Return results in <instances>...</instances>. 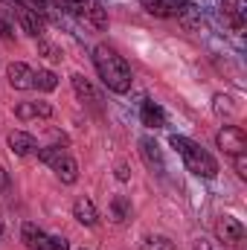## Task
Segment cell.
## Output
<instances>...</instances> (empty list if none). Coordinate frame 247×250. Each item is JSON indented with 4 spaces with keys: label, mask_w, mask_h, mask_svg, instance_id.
<instances>
[{
    "label": "cell",
    "mask_w": 247,
    "mask_h": 250,
    "mask_svg": "<svg viewBox=\"0 0 247 250\" xmlns=\"http://www.w3.org/2000/svg\"><path fill=\"white\" fill-rule=\"evenodd\" d=\"M93 64H96V73H99V79L105 82L108 90H114V93H128L131 90V82H134L131 67L114 47L99 44L93 50Z\"/></svg>",
    "instance_id": "cell-1"
},
{
    "label": "cell",
    "mask_w": 247,
    "mask_h": 250,
    "mask_svg": "<svg viewBox=\"0 0 247 250\" xmlns=\"http://www.w3.org/2000/svg\"><path fill=\"white\" fill-rule=\"evenodd\" d=\"M169 143H172V148L184 157L186 169H189L192 175H198V178H215V175H218V160H215L201 143H195V140H189V137H181V134H175Z\"/></svg>",
    "instance_id": "cell-2"
},
{
    "label": "cell",
    "mask_w": 247,
    "mask_h": 250,
    "mask_svg": "<svg viewBox=\"0 0 247 250\" xmlns=\"http://www.w3.org/2000/svg\"><path fill=\"white\" fill-rule=\"evenodd\" d=\"M215 143L224 154L236 157V154H245L247 151V134L242 125H224L218 134H215Z\"/></svg>",
    "instance_id": "cell-3"
},
{
    "label": "cell",
    "mask_w": 247,
    "mask_h": 250,
    "mask_svg": "<svg viewBox=\"0 0 247 250\" xmlns=\"http://www.w3.org/2000/svg\"><path fill=\"white\" fill-rule=\"evenodd\" d=\"M12 12H15V18H18L21 29H23L26 35H32V38H41V35H44V18H41L35 9L15 3V9H12Z\"/></svg>",
    "instance_id": "cell-4"
},
{
    "label": "cell",
    "mask_w": 247,
    "mask_h": 250,
    "mask_svg": "<svg viewBox=\"0 0 247 250\" xmlns=\"http://www.w3.org/2000/svg\"><path fill=\"white\" fill-rule=\"evenodd\" d=\"M140 3L154 18H175V15L189 9V3H184V0H140Z\"/></svg>",
    "instance_id": "cell-5"
},
{
    "label": "cell",
    "mask_w": 247,
    "mask_h": 250,
    "mask_svg": "<svg viewBox=\"0 0 247 250\" xmlns=\"http://www.w3.org/2000/svg\"><path fill=\"white\" fill-rule=\"evenodd\" d=\"M215 233H218V239H221L224 245H239V242L245 239V224H242L239 218H233V215H224V218L218 221Z\"/></svg>",
    "instance_id": "cell-6"
},
{
    "label": "cell",
    "mask_w": 247,
    "mask_h": 250,
    "mask_svg": "<svg viewBox=\"0 0 247 250\" xmlns=\"http://www.w3.org/2000/svg\"><path fill=\"white\" fill-rule=\"evenodd\" d=\"M21 242L29 250H50V236H47L38 224H32V221H26V224L21 227Z\"/></svg>",
    "instance_id": "cell-7"
},
{
    "label": "cell",
    "mask_w": 247,
    "mask_h": 250,
    "mask_svg": "<svg viewBox=\"0 0 247 250\" xmlns=\"http://www.w3.org/2000/svg\"><path fill=\"white\" fill-rule=\"evenodd\" d=\"M6 76H9V84H12L15 90H29L35 70L23 62H15V64H9V73H6Z\"/></svg>",
    "instance_id": "cell-8"
},
{
    "label": "cell",
    "mask_w": 247,
    "mask_h": 250,
    "mask_svg": "<svg viewBox=\"0 0 247 250\" xmlns=\"http://www.w3.org/2000/svg\"><path fill=\"white\" fill-rule=\"evenodd\" d=\"M9 151L18 154V157H26V154H32V151H38V143H35V137L26 134V131H12V134H9Z\"/></svg>",
    "instance_id": "cell-9"
},
{
    "label": "cell",
    "mask_w": 247,
    "mask_h": 250,
    "mask_svg": "<svg viewBox=\"0 0 247 250\" xmlns=\"http://www.w3.org/2000/svg\"><path fill=\"white\" fill-rule=\"evenodd\" d=\"M53 172H56V178H59L62 184H67V187L79 181V163H76V160H73V157H70L67 151H64L62 157L56 160V166H53Z\"/></svg>",
    "instance_id": "cell-10"
},
{
    "label": "cell",
    "mask_w": 247,
    "mask_h": 250,
    "mask_svg": "<svg viewBox=\"0 0 247 250\" xmlns=\"http://www.w3.org/2000/svg\"><path fill=\"white\" fill-rule=\"evenodd\" d=\"M73 218H76L79 224H84V227H93V224L99 221L96 204H93L90 198H79V201L73 204Z\"/></svg>",
    "instance_id": "cell-11"
},
{
    "label": "cell",
    "mask_w": 247,
    "mask_h": 250,
    "mask_svg": "<svg viewBox=\"0 0 247 250\" xmlns=\"http://www.w3.org/2000/svg\"><path fill=\"white\" fill-rule=\"evenodd\" d=\"M221 6H224V18L230 21V26L242 29L247 18V0H221Z\"/></svg>",
    "instance_id": "cell-12"
},
{
    "label": "cell",
    "mask_w": 247,
    "mask_h": 250,
    "mask_svg": "<svg viewBox=\"0 0 247 250\" xmlns=\"http://www.w3.org/2000/svg\"><path fill=\"white\" fill-rule=\"evenodd\" d=\"M140 120H143V125H148V128H160V125H166V114H163L160 105H154L151 99H145L143 108H140Z\"/></svg>",
    "instance_id": "cell-13"
},
{
    "label": "cell",
    "mask_w": 247,
    "mask_h": 250,
    "mask_svg": "<svg viewBox=\"0 0 247 250\" xmlns=\"http://www.w3.org/2000/svg\"><path fill=\"white\" fill-rule=\"evenodd\" d=\"M140 151H143V157H145V163L151 166V169H163V154H160V146L151 140V137H143L140 140Z\"/></svg>",
    "instance_id": "cell-14"
},
{
    "label": "cell",
    "mask_w": 247,
    "mask_h": 250,
    "mask_svg": "<svg viewBox=\"0 0 247 250\" xmlns=\"http://www.w3.org/2000/svg\"><path fill=\"white\" fill-rule=\"evenodd\" d=\"M128 218H131V201L125 195H114V201H111V221L114 224H125Z\"/></svg>",
    "instance_id": "cell-15"
},
{
    "label": "cell",
    "mask_w": 247,
    "mask_h": 250,
    "mask_svg": "<svg viewBox=\"0 0 247 250\" xmlns=\"http://www.w3.org/2000/svg\"><path fill=\"white\" fill-rule=\"evenodd\" d=\"M32 87H38V90L50 93V90H56V87H59V76H56L53 70H38V73L32 76Z\"/></svg>",
    "instance_id": "cell-16"
},
{
    "label": "cell",
    "mask_w": 247,
    "mask_h": 250,
    "mask_svg": "<svg viewBox=\"0 0 247 250\" xmlns=\"http://www.w3.org/2000/svg\"><path fill=\"white\" fill-rule=\"evenodd\" d=\"M70 82H73V90H76V96H79V99H96L93 84H90L82 73H73V76H70Z\"/></svg>",
    "instance_id": "cell-17"
},
{
    "label": "cell",
    "mask_w": 247,
    "mask_h": 250,
    "mask_svg": "<svg viewBox=\"0 0 247 250\" xmlns=\"http://www.w3.org/2000/svg\"><path fill=\"white\" fill-rule=\"evenodd\" d=\"M143 250H175V242L166 236H145L143 239Z\"/></svg>",
    "instance_id": "cell-18"
},
{
    "label": "cell",
    "mask_w": 247,
    "mask_h": 250,
    "mask_svg": "<svg viewBox=\"0 0 247 250\" xmlns=\"http://www.w3.org/2000/svg\"><path fill=\"white\" fill-rule=\"evenodd\" d=\"M96 0H64V9L70 15H79V18H87V12L93 9Z\"/></svg>",
    "instance_id": "cell-19"
},
{
    "label": "cell",
    "mask_w": 247,
    "mask_h": 250,
    "mask_svg": "<svg viewBox=\"0 0 247 250\" xmlns=\"http://www.w3.org/2000/svg\"><path fill=\"white\" fill-rule=\"evenodd\" d=\"M64 154L62 146H47V148H38V160L47 163V166H56V160Z\"/></svg>",
    "instance_id": "cell-20"
},
{
    "label": "cell",
    "mask_w": 247,
    "mask_h": 250,
    "mask_svg": "<svg viewBox=\"0 0 247 250\" xmlns=\"http://www.w3.org/2000/svg\"><path fill=\"white\" fill-rule=\"evenodd\" d=\"M87 18L93 21V26H96V29H105V26H108V12L102 9V3H99V0H96V3H93V9L87 12Z\"/></svg>",
    "instance_id": "cell-21"
},
{
    "label": "cell",
    "mask_w": 247,
    "mask_h": 250,
    "mask_svg": "<svg viewBox=\"0 0 247 250\" xmlns=\"http://www.w3.org/2000/svg\"><path fill=\"white\" fill-rule=\"evenodd\" d=\"M38 53H41L44 59H50V62H62V50H59L56 44H50V41H41V38H38Z\"/></svg>",
    "instance_id": "cell-22"
},
{
    "label": "cell",
    "mask_w": 247,
    "mask_h": 250,
    "mask_svg": "<svg viewBox=\"0 0 247 250\" xmlns=\"http://www.w3.org/2000/svg\"><path fill=\"white\" fill-rule=\"evenodd\" d=\"M15 117H18V120H35V105H32V102H21V105L15 108Z\"/></svg>",
    "instance_id": "cell-23"
},
{
    "label": "cell",
    "mask_w": 247,
    "mask_h": 250,
    "mask_svg": "<svg viewBox=\"0 0 247 250\" xmlns=\"http://www.w3.org/2000/svg\"><path fill=\"white\" fill-rule=\"evenodd\" d=\"M32 105H35V117H41V120L53 117V105L50 102H32Z\"/></svg>",
    "instance_id": "cell-24"
},
{
    "label": "cell",
    "mask_w": 247,
    "mask_h": 250,
    "mask_svg": "<svg viewBox=\"0 0 247 250\" xmlns=\"http://www.w3.org/2000/svg\"><path fill=\"white\" fill-rule=\"evenodd\" d=\"M233 166H236L239 178H247V154H236L233 157Z\"/></svg>",
    "instance_id": "cell-25"
},
{
    "label": "cell",
    "mask_w": 247,
    "mask_h": 250,
    "mask_svg": "<svg viewBox=\"0 0 247 250\" xmlns=\"http://www.w3.org/2000/svg\"><path fill=\"white\" fill-rule=\"evenodd\" d=\"M0 35H3L6 41H15V29H12V23H9L6 18H0Z\"/></svg>",
    "instance_id": "cell-26"
},
{
    "label": "cell",
    "mask_w": 247,
    "mask_h": 250,
    "mask_svg": "<svg viewBox=\"0 0 247 250\" xmlns=\"http://www.w3.org/2000/svg\"><path fill=\"white\" fill-rule=\"evenodd\" d=\"M50 250H70L64 236H50Z\"/></svg>",
    "instance_id": "cell-27"
},
{
    "label": "cell",
    "mask_w": 247,
    "mask_h": 250,
    "mask_svg": "<svg viewBox=\"0 0 247 250\" xmlns=\"http://www.w3.org/2000/svg\"><path fill=\"white\" fill-rule=\"evenodd\" d=\"M6 187H9V172H6V166L0 163V192H3Z\"/></svg>",
    "instance_id": "cell-28"
},
{
    "label": "cell",
    "mask_w": 247,
    "mask_h": 250,
    "mask_svg": "<svg viewBox=\"0 0 247 250\" xmlns=\"http://www.w3.org/2000/svg\"><path fill=\"white\" fill-rule=\"evenodd\" d=\"M117 178H120V181H128V166H125V163L117 166Z\"/></svg>",
    "instance_id": "cell-29"
},
{
    "label": "cell",
    "mask_w": 247,
    "mask_h": 250,
    "mask_svg": "<svg viewBox=\"0 0 247 250\" xmlns=\"http://www.w3.org/2000/svg\"><path fill=\"white\" fill-rule=\"evenodd\" d=\"M195 250H209V245H204V242H201V245H198Z\"/></svg>",
    "instance_id": "cell-30"
},
{
    "label": "cell",
    "mask_w": 247,
    "mask_h": 250,
    "mask_svg": "<svg viewBox=\"0 0 247 250\" xmlns=\"http://www.w3.org/2000/svg\"><path fill=\"white\" fill-rule=\"evenodd\" d=\"M0 236H3V212H0Z\"/></svg>",
    "instance_id": "cell-31"
},
{
    "label": "cell",
    "mask_w": 247,
    "mask_h": 250,
    "mask_svg": "<svg viewBox=\"0 0 247 250\" xmlns=\"http://www.w3.org/2000/svg\"><path fill=\"white\" fill-rule=\"evenodd\" d=\"M82 250H84V248H82Z\"/></svg>",
    "instance_id": "cell-32"
}]
</instances>
